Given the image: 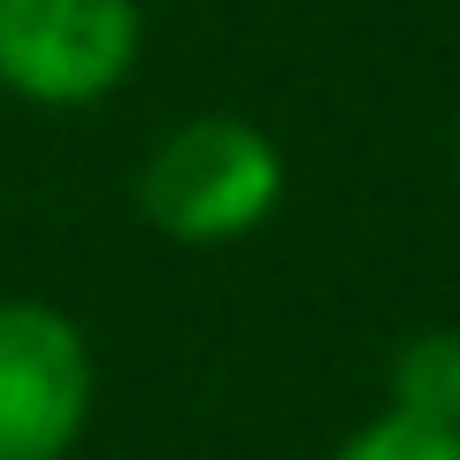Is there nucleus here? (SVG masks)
<instances>
[{
	"label": "nucleus",
	"mask_w": 460,
	"mask_h": 460,
	"mask_svg": "<svg viewBox=\"0 0 460 460\" xmlns=\"http://www.w3.org/2000/svg\"><path fill=\"white\" fill-rule=\"evenodd\" d=\"M392 399L460 429V330H414L392 353Z\"/></svg>",
	"instance_id": "obj_4"
},
{
	"label": "nucleus",
	"mask_w": 460,
	"mask_h": 460,
	"mask_svg": "<svg viewBox=\"0 0 460 460\" xmlns=\"http://www.w3.org/2000/svg\"><path fill=\"white\" fill-rule=\"evenodd\" d=\"M330 460H460V429H445V422H429V414L384 399L368 422H353L338 438Z\"/></svg>",
	"instance_id": "obj_5"
},
{
	"label": "nucleus",
	"mask_w": 460,
	"mask_h": 460,
	"mask_svg": "<svg viewBox=\"0 0 460 460\" xmlns=\"http://www.w3.org/2000/svg\"><path fill=\"white\" fill-rule=\"evenodd\" d=\"M453 162H460V115H453Z\"/></svg>",
	"instance_id": "obj_6"
},
{
	"label": "nucleus",
	"mask_w": 460,
	"mask_h": 460,
	"mask_svg": "<svg viewBox=\"0 0 460 460\" xmlns=\"http://www.w3.org/2000/svg\"><path fill=\"white\" fill-rule=\"evenodd\" d=\"M100 399L93 338L54 299H0V460H69Z\"/></svg>",
	"instance_id": "obj_3"
},
{
	"label": "nucleus",
	"mask_w": 460,
	"mask_h": 460,
	"mask_svg": "<svg viewBox=\"0 0 460 460\" xmlns=\"http://www.w3.org/2000/svg\"><path fill=\"white\" fill-rule=\"evenodd\" d=\"M146 54L138 0H0V93L47 115L100 108Z\"/></svg>",
	"instance_id": "obj_2"
},
{
	"label": "nucleus",
	"mask_w": 460,
	"mask_h": 460,
	"mask_svg": "<svg viewBox=\"0 0 460 460\" xmlns=\"http://www.w3.org/2000/svg\"><path fill=\"white\" fill-rule=\"evenodd\" d=\"M284 146L253 115H184L138 154L131 169V208L154 238L169 246H238L284 208Z\"/></svg>",
	"instance_id": "obj_1"
}]
</instances>
